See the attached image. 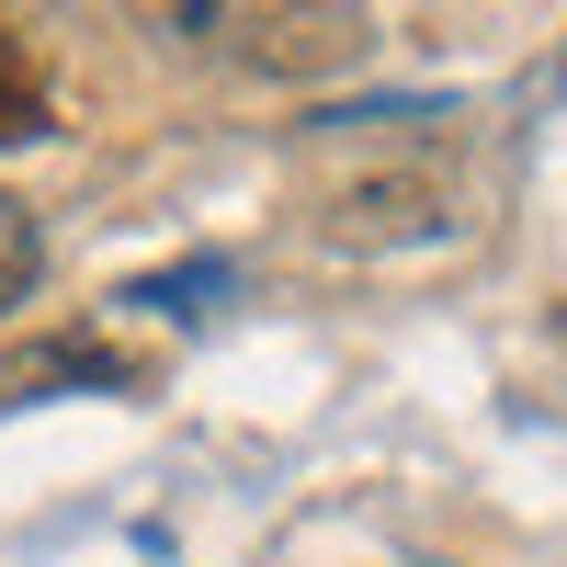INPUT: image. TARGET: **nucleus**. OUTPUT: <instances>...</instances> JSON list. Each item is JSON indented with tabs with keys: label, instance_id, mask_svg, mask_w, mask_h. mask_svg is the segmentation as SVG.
I'll list each match as a JSON object with an SVG mask.
<instances>
[{
	"label": "nucleus",
	"instance_id": "3",
	"mask_svg": "<svg viewBox=\"0 0 567 567\" xmlns=\"http://www.w3.org/2000/svg\"><path fill=\"white\" fill-rule=\"evenodd\" d=\"M58 374H80V386H125V363L103 341H45V352H23L12 374H0V398H34V386H58Z\"/></svg>",
	"mask_w": 567,
	"mask_h": 567
},
{
	"label": "nucleus",
	"instance_id": "4",
	"mask_svg": "<svg viewBox=\"0 0 567 567\" xmlns=\"http://www.w3.org/2000/svg\"><path fill=\"white\" fill-rule=\"evenodd\" d=\"M34 284H45V227H34L23 194H0V318H12Z\"/></svg>",
	"mask_w": 567,
	"mask_h": 567
},
{
	"label": "nucleus",
	"instance_id": "1",
	"mask_svg": "<svg viewBox=\"0 0 567 567\" xmlns=\"http://www.w3.org/2000/svg\"><path fill=\"white\" fill-rule=\"evenodd\" d=\"M159 34L182 45H216V58L239 69H272V80H307V69H341L363 58V12H341V0H307V12H159Z\"/></svg>",
	"mask_w": 567,
	"mask_h": 567
},
{
	"label": "nucleus",
	"instance_id": "5",
	"mask_svg": "<svg viewBox=\"0 0 567 567\" xmlns=\"http://www.w3.org/2000/svg\"><path fill=\"white\" fill-rule=\"evenodd\" d=\"M0 136H45V80H34V45L0 23Z\"/></svg>",
	"mask_w": 567,
	"mask_h": 567
},
{
	"label": "nucleus",
	"instance_id": "2",
	"mask_svg": "<svg viewBox=\"0 0 567 567\" xmlns=\"http://www.w3.org/2000/svg\"><path fill=\"white\" fill-rule=\"evenodd\" d=\"M454 227V182L443 171H363L318 205V239L329 250H409V239H443Z\"/></svg>",
	"mask_w": 567,
	"mask_h": 567
}]
</instances>
